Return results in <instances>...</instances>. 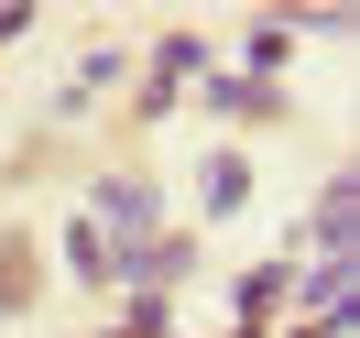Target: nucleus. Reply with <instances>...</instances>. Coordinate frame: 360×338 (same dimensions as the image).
<instances>
[{
	"label": "nucleus",
	"instance_id": "nucleus-1",
	"mask_svg": "<svg viewBox=\"0 0 360 338\" xmlns=\"http://www.w3.org/2000/svg\"><path fill=\"white\" fill-rule=\"evenodd\" d=\"M349 229H360V186H349V175H328L316 229H306V240H316V262H349Z\"/></svg>",
	"mask_w": 360,
	"mask_h": 338
},
{
	"label": "nucleus",
	"instance_id": "nucleus-2",
	"mask_svg": "<svg viewBox=\"0 0 360 338\" xmlns=\"http://www.w3.org/2000/svg\"><path fill=\"white\" fill-rule=\"evenodd\" d=\"M207 98H219V110H251V120H262V110H284V88H273V77H219Z\"/></svg>",
	"mask_w": 360,
	"mask_h": 338
},
{
	"label": "nucleus",
	"instance_id": "nucleus-3",
	"mask_svg": "<svg viewBox=\"0 0 360 338\" xmlns=\"http://www.w3.org/2000/svg\"><path fill=\"white\" fill-rule=\"evenodd\" d=\"M66 262H77V273H88V284H110V240H98V229H88V219H77V229H66Z\"/></svg>",
	"mask_w": 360,
	"mask_h": 338
},
{
	"label": "nucleus",
	"instance_id": "nucleus-4",
	"mask_svg": "<svg viewBox=\"0 0 360 338\" xmlns=\"http://www.w3.org/2000/svg\"><path fill=\"white\" fill-rule=\"evenodd\" d=\"M240 197H251V164L219 153V164H207V207H240Z\"/></svg>",
	"mask_w": 360,
	"mask_h": 338
},
{
	"label": "nucleus",
	"instance_id": "nucleus-5",
	"mask_svg": "<svg viewBox=\"0 0 360 338\" xmlns=\"http://www.w3.org/2000/svg\"><path fill=\"white\" fill-rule=\"evenodd\" d=\"M273 306H284V262H262V273L240 284V316H273Z\"/></svg>",
	"mask_w": 360,
	"mask_h": 338
},
{
	"label": "nucleus",
	"instance_id": "nucleus-6",
	"mask_svg": "<svg viewBox=\"0 0 360 338\" xmlns=\"http://www.w3.org/2000/svg\"><path fill=\"white\" fill-rule=\"evenodd\" d=\"M153 77H164V88H153V110H164V98H175V77H197V44H186V33H175V44L153 55Z\"/></svg>",
	"mask_w": 360,
	"mask_h": 338
}]
</instances>
